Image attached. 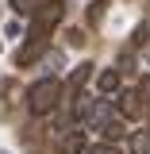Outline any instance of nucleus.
Masks as SVG:
<instances>
[{"instance_id":"7","label":"nucleus","mask_w":150,"mask_h":154,"mask_svg":"<svg viewBox=\"0 0 150 154\" xmlns=\"http://www.w3.org/2000/svg\"><path fill=\"white\" fill-rule=\"evenodd\" d=\"M96 85H100V93H115V89H119V73H115V69H104Z\"/></svg>"},{"instance_id":"4","label":"nucleus","mask_w":150,"mask_h":154,"mask_svg":"<svg viewBox=\"0 0 150 154\" xmlns=\"http://www.w3.org/2000/svg\"><path fill=\"white\" fill-rule=\"evenodd\" d=\"M115 108H119L123 119H142V112H146L142 89H119V93H115Z\"/></svg>"},{"instance_id":"5","label":"nucleus","mask_w":150,"mask_h":154,"mask_svg":"<svg viewBox=\"0 0 150 154\" xmlns=\"http://www.w3.org/2000/svg\"><path fill=\"white\" fill-rule=\"evenodd\" d=\"M58 150H62V154H81V150H89L85 131H81V127H66V131L58 135Z\"/></svg>"},{"instance_id":"10","label":"nucleus","mask_w":150,"mask_h":154,"mask_svg":"<svg viewBox=\"0 0 150 154\" xmlns=\"http://www.w3.org/2000/svg\"><path fill=\"white\" fill-rule=\"evenodd\" d=\"M89 154H119V150H115L112 143L104 139V143H96V146H89Z\"/></svg>"},{"instance_id":"1","label":"nucleus","mask_w":150,"mask_h":154,"mask_svg":"<svg viewBox=\"0 0 150 154\" xmlns=\"http://www.w3.org/2000/svg\"><path fill=\"white\" fill-rule=\"evenodd\" d=\"M66 16V4L62 0H42L35 8V19H31V31L23 35V46H19L16 54V66H35L38 58L46 54V46H50V31H54V23Z\"/></svg>"},{"instance_id":"6","label":"nucleus","mask_w":150,"mask_h":154,"mask_svg":"<svg viewBox=\"0 0 150 154\" xmlns=\"http://www.w3.org/2000/svg\"><path fill=\"white\" fill-rule=\"evenodd\" d=\"M93 77V62H81L73 69V77H69V89H62V93H77V89H85V81Z\"/></svg>"},{"instance_id":"8","label":"nucleus","mask_w":150,"mask_h":154,"mask_svg":"<svg viewBox=\"0 0 150 154\" xmlns=\"http://www.w3.org/2000/svg\"><path fill=\"white\" fill-rule=\"evenodd\" d=\"M38 4H42V0H12V12H16V16H35Z\"/></svg>"},{"instance_id":"3","label":"nucleus","mask_w":150,"mask_h":154,"mask_svg":"<svg viewBox=\"0 0 150 154\" xmlns=\"http://www.w3.org/2000/svg\"><path fill=\"white\" fill-rule=\"evenodd\" d=\"M62 81L58 77H42V81H35L31 85V93H27V108L35 116H46V112H54L58 108V100H62Z\"/></svg>"},{"instance_id":"9","label":"nucleus","mask_w":150,"mask_h":154,"mask_svg":"<svg viewBox=\"0 0 150 154\" xmlns=\"http://www.w3.org/2000/svg\"><path fill=\"white\" fill-rule=\"evenodd\" d=\"M131 154H150V135H131Z\"/></svg>"},{"instance_id":"2","label":"nucleus","mask_w":150,"mask_h":154,"mask_svg":"<svg viewBox=\"0 0 150 154\" xmlns=\"http://www.w3.org/2000/svg\"><path fill=\"white\" fill-rule=\"evenodd\" d=\"M77 119L89 123V127H96V131H104L108 143L123 135V123H119V116L112 112V104H108L104 96H81V100H77Z\"/></svg>"}]
</instances>
